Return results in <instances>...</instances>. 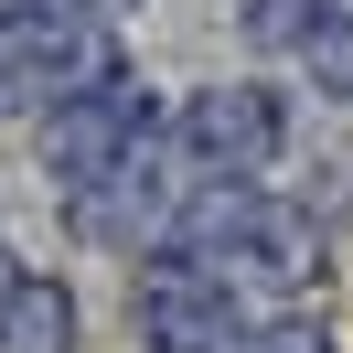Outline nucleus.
<instances>
[{"instance_id":"2","label":"nucleus","mask_w":353,"mask_h":353,"mask_svg":"<svg viewBox=\"0 0 353 353\" xmlns=\"http://www.w3.org/2000/svg\"><path fill=\"white\" fill-rule=\"evenodd\" d=\"M0 353H75V300L54 279H22L0 300Z\"/></svg>"},{"instance_id":"1","label":"nucleus","mask_w":353,"mask_h":353,"mask_svg":"<svg viewBox=\"0 0 353 353\" xmlns=\"http://www.w3.org/2000/svg\"><path fill=\"white\" fill-rule=\"evenodd\" d=\"M172 139H182V161H193L203 182H257L268 150H279V97L268 86H203Z\"/></svg>"},{"instance_id":"3","label":"nucleus","mask_w":353,"mask_h":353,"mask_svg":"<svg viewBox=\"0 0 353 353\" xmlns=\"http://www.w3.org/2000/svg\"><path fill=\"white\" fill-rule=\"evenodd\" d=\"M225 353H332V321L310 300H268V310H246L225 332Z\"/></svg>"},{"instance_id":"4","label":"nucleus","mask_w":353,"mask_h":353,"mask_svg":"<svg viewBox=\"0 0 353 353\" xmlns=\"http://www.w3.org/2000/svg\"><path fill=\"white\" fill-rule=\"evenodd\" d=\"M11 289H22V268H11V246H0V300H11Z\"/></svg>"}]
</instances>
